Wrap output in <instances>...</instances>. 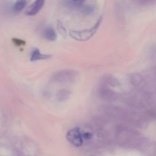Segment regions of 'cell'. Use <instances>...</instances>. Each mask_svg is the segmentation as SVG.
Returning a JSON list of instances; mask_svg holds the SVG:
<instances>
[{
	"label": "cell",
	"mask_w": 156,
	"mask_h": 156,
	"mask_svg": "<svg viewBox=\"0 0 156 156\" xmlns=\"http://www.w3.org/2000/svg\"><path fill=\"white\" fill-rule=\"evenodd\" d=\"M103 21V18L100 17L99 19L95 22V24L91 27L88 29H84L81 30H71L69 32V35L71 37L76 41H87L91 39L93 36L96 34V32L98 30L101 24Z\"/></svg>",
	"instance_id": "1"
},
{
	"label": "cell",
	"mask_w": 156,
	"mask_h": 156,
	"mask_svg": "<svg viewBox=\"0 0 156 156\" xmlns=\"http://www.w3.org/2000/svg\"><path fill=\"white\" fill-rule=\"evenodd\" d=\"M67 140L73 146L76 147L82 146L83 144V138L82 135L81 134L80 131L78 128H74L67 132L66 134Z\"/></svg>",
	"instance_id": "2"
},
{
	"label": "cell",
	"mask_w": 156,
	"mask_h": 156,
	"mask_svg": "<svg viewBox=\"0 0 156 156\" xmlns=\"http://www.w3.org/2000/svg\"><path fill=\"white\" fill-rule=\"evenodd\" d=\"M46 0H35L34 2L30 5V7L26 12V15L29 16H34L44 7Z\"/></svg>",
	"instance_id": "3"
},
{
	"label": "cell",
	"mask_w": 156,
	"mask_h": 156,
	"mask_svg": "<svg viewBox=\"0 0 156 156\" xmlns=\"http://www.w3.org/2000/svg\"><path fill=\"white\" fill-rule=\"evenodd\" d=\"M50 57H51L50 55L44 54V53H41L38 49H34L31 52V54H30V60L31 62H35V61L38 60H45V59H48Z\"/></svg>",
	"instance_id": "4"
},
{
	"label": "cell",
	"mask_w": 156,
	"mask_h": 156,
	"mask_svg": "<svg viewBox=\"0 0 156 156\" xmlns=\"http://www.w3.org/2000/svg\"><path fill=\"white\" fill-rule=\"evenodd\" d=\"M44 37L50 41H55L57 39V34L53 28H47L44 32Z\"/></svg>",
	"instance_id": "5"
},
{
	"label": "cell",
	"mask_w": 156,
	"mask_h": 156,
	"mask_svg": "<svg viewBox=\"0 0 156 156\" xmlns=\"http://www.w3.org/2000/svg\"><path fill=\"white\" fill-rule=\"evenodd\" d=\"M26 5H27V1L26 0H17V2L15 4V6H14V9L16 12H21L25 7Z\"/></svg>",
	"instance_id": "6"
},
{
	"label": "cell",
	"mask_w": 156,
	"mask_h": 156,
	"mask_svg": "<svg viewBox=\"0 0 156 156\" xmlns=\"http://www.w3.org/2000/svg\"><path fill=\"white\" fill-rule=\"evenodd\" d=\"M70 4L75 7H80L85 2V0H69Z\"/></svg>",
	"instance_id": "7"
},
{
	"label": "cell",
	"mask_w": 156,
	"mask_h": 156,
	"mask_svg": "<svg viewBox=\"0 0 156 156\" xmlns=\"http://www.w3.org/2000/svg\"><path fill=\"white\" fill-rule=\"evenodd\" d=\"M92 137V134L90 133L89 132H86L82 135V138L85 139V140H90Z\"/></svg>",
	"instance_id": "8"
},
{
	"label": "cell",
	"mask_w": 156,
	"mask_h": 156,
	"mask_svg": "<svg viewBox=\"0 0 156 156\" xmlns=\"http://www.w3.org/2000/svg\"><path fill=\"white\" fill-rule=\"evenodd\" d=\"M13 41H14V42H15L18 46L24 44V41H20V40H18V39H13Z\"/></svg>",
	"instance_id": "9"
}]
</instances>
